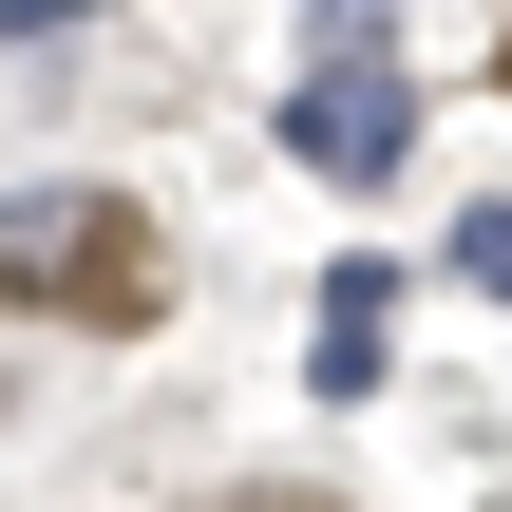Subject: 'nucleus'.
<instances>
[{"label":"nucleus","mask_w":512,"mask_h":512,"mask_svg":"<svg viewBox=\"0 0 512 512\" xmlns=\"http://www.w3.org/2000/svg\"><path fill=\"white\" fill-rule=\"evenodd\" d=\"M380 323H399V285H380V266H342V285H323V399H361V380H380Z\"/></svg>","instance_id":"3"},{"label":"nucleus","mask_w":512,"mask_h":512,"mask_svg":"<svg viewBox=\"0 0 512 512\" xmlns=\"http://www.w3.org/2000/svg\"><path fill=\"white\" fill-rule=\"evenodd\" d=\"M285 152H304L323 190H380V171L418 152V95H399V57H323V76L285 95Z\"/></svg>","instance_id":"2"},{"label":"nucleus","mask_w":512,"mask_h":512,"mask_svg":"<svg viewBox=\"0 0 512 512\" xmlns=\"http://www.w3.org/2000/svg\"><path fill=\"white\" fill-rule=\"evenodd\" d=\"M38 19H114V0H0V38H38Z\"/></svg>","instance_id":"4"},{"label":"nucleus","mask_w":512,"mask_h":512,"mask_svg":"<svg viewBox=\"0 0 512 512\" xmlns=\"http://www.w3.org/2000/svg\"><path fill=\"white\" fill-rule=\"evenodd\" d=\"M152 228H133V190H0V304H38V323H152Z\"/></svg>","instance_id":"1"}]
</instances>
